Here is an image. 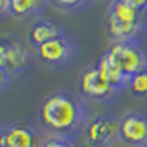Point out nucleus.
I'll return each mask as SVG.
<instances>
[{
	"instance_id": "obj_12",
	"label": "nucleus",
	"mask_w": 147,
	"mask_h": 147,
	"mask_svg": "<svg viewBox=\"0 0 147 147\" xmlns=\"http://www.w3.org/2000/svg\"><path fill=\"white\" fill-rule=\"evenodd\" d=\"M12 3V17L17 18H27L33 15H40L50 0H10Z\"/></svg>"
},
{
	"instance_id": "obj_10",
	"label": "nucleus",
	"mask_w": 147,
	"mask_h": 147,
	"mask_svg": "<svg viewBox=\"0 0 147 147\" xmlns=\"http://www.w3.org/2000/svg\"><path fill=\"white\" fill-rule=\"evenodd\" d=\"M63 33H66V32L60 23H56L55 20H48V18H40L30 28L28 41L33 48H38L40 45L53 40V38H56V36H60Z\"/></svg>"
},
{
	"instance_id": "obj_14",
	"label": "nucleus",
	"mask_w": 147,
	"mask_h": 147,
	"mask_svg": "<svg viewBox=\"0 0 147 147\" xmlns=\"http://www.w3.org/2000/svg\"><path fill=\"white\" fill-rule=\"evenodd\" d=\"M93 2L94 0H50V3H53L55 8H58L61 12H68V13L83 12Z\"/></svg>"
},
{
	"instance_id": "obj_7",
	"label": "nucleus",
	"mask_w": 147,
	"mask_h": 147,
	"mask_svg": "<svg viewBox=\"0 0 147 147\" xmlns=\"http://www.w3.org/2000/svg\"><path fill=\"white\" fill-rule=\"evenodd\" d=\"M80 94L83 98L96 102H111L121 94L119 89L101 74L98 66H88L80 76Z\"/></svg>"
},
{
	"instance_id": "obj_4",
	"label": "nucleus",
	"mask_w": 147,
	"mask_h": 147,
	"mask_svg": "<svg viewBox=\"0 0 147 147\" xmlns=\"http://www.w3.org/2000/svg\"><path fill=\"white\" fill-rule=\"evenodd\" d=\"M104 53L126 73L129 80L134 74L147 69V47L140 40L113 41Z\"/></svg>"
},
{
	"instance_id": "obj_11",
	"label": "nucleus",
	"mask_w": 147,
	"mask_h": 147,
	"mask_svg": "<svg viewBox=\"0 0 147 147\" xmlns=\"http://www.w3.org/2000/svg\"><path fill=\"white\" fill-rule=\"evenodd\" d=\"M96 66H98V69L101 71V74L106 78L111 84H113L116 89H119V91H124V89H127V86H129V78L126 76V73L121 69L116 63H114L109 56H107L106 53H102L99 56V60H98V63H96Z\"/></svg>"
},
{
	"instance_id": "obj_17",
	"label": "nucleus",
	"mask_w": 147,
	"mask_h": 147,
	"mask_svg": "<svg viewBox=\"0 0 147 147\" xmlns=\"http://www.w3.org/2000/svg\"><path fill=\"white\" fill-rule=\"evenodd\" d=\"M124 2L131 3V5H134L136 8H139V10H142V12L147 13V0H124Z\"/></svg>"
},
{
	"instance_id": "obj_13",
	"label": "nucleus",
	"mask_w": 147,
	"mask_h": 147,
	"mask_svg": "<svg viewBox=\"0 0 147 147\" xmlns=\"http://www.w3.org/2000/svg\"><path fill=\"white\" fill-rule=\"evenodd\" d=\"M127 89L131 91V94H132L134 98L147 101V69L134 74L132 78H131V81H129Z\"/></svg>"
},
{
	"instance_id": "obj_9",
	"label": "nucleus",
	"mask_w": 147,
	"mask_h": 147,
	"mask_svg": "<svg viewBox=\"0 0 147 147\" xmlns=\"http://www.w3.org/2000/svg\"><path fill=\"white\" fill-rule=\"evenodd\" d=\"M121 140L132 147L147 146V114L127 113L121 116Z\"/></svg>"
},
{
	"instance_id": "obj_15",
	"label": "nucleus",
	"mask_w": 147,
	"mask_h": 147,
	"mask_svg": "<svg viewBox=\"0 0 147 147\" xmlns=\"http://www.w3.org/2000/svg\"><path fill=\"white\" fill-rule=\"evenodd\" d=\"M41 147H80L76 144L74 137H66V136H56V134H50L45 137Z\"/></svg>"
},
{
	"instance_id": "obj_1",
	"label": "nucleus",
	"mask_w": 147,
	"mask_h": 147,
	"mask_svg": "<svg viewBox=\"0 0 147 147\" xmlns=\"http://www.w3.org/2000/svg\"><path fill=\"white\" fill-rule=\"evenodd\" d=\"M40 121L50 134L76 137L89 121L84 98L65 89L50 93L40 104Z\"/></svg>"
},
{
	"instance_id": "obj_2",
	"label": "nucleus",
	"mask_w": 147,
	"mask_h": 147,
	"mask_svg": "<svg viewBox=\"0 0 147 147\" xmlns=\"http://www.w3.org/2000/svg\"><path fill=\"white\" fill-rule=\"evenodd\" d=\"M106 27L113 41L140 40L147 33V13L124 0H111Z\"/></svg>"
},
{
	"instance_id": "obj_16",
	"label": "nucleus",
	"mask_w": 147,
	"mask_h": 147,
	"mask_svg": "<svg viewBox=\"0 0 147 147\" xmlns=\"http://www.w3.org/2000/svg\"><path fill=\"white\" fill-rule=\"evenodd\" d=\"M0 15L2 17H12V3L10 0H0Z\"/></svg>"
},
{
	"instance_id": "obj_8",
	"label": "nucleus",
	"mask_w": 147,
	"mask_h": 147,
	"mask_svg": "<svg viewBox=\"0 0 147 147\" xmlns=\"http://www.w3.org/2000/svg\"><path fill=\"white\" fill-rule=\"evenodd\" d=\"M40 131L25 121H13L3 124L0 132V147H41Z\"/></svg>"
},
{
	"instance_id": "obj_3",
	"label": "nucleus",
	"mask_w": 147,
	"mask_h": 147,
	"mask_svg": "<svg viewBox=\"0 0 147 147\" xmlns=\"http://www.w3.org/2000/svg\"><path fill=\"white\" fill-rule=\"evenodd\" d=\"M33 60L27 43L17 35H3L0 38V88L5 91L15 78H18Z\"/></svg>"
},
{
	"instance_id": "obj_5",
	"label": "nucleus",
	"mask_w": 147,
	"mask_h": 147,
	"mask_svg": "<svg viewBox=\"0 0 147 147\" xmlns=\"http://www.w3.org/2000/svg\"><path fill=\"white\" fill-rule=\"evenodd\" d=\"M35 51H36L38 60L41 61V65L51 68V69L68 68L69 65H73V61L78 58V53H80L74 38L68 33H63L53 40L40 45L38 48H35Z\"/></svg>"
},
{
	"instance_id": "obj_6",
	"label": "nucleus",
	"mask_w": 147,
	"mask_h": 147,
	"mask_svg": "<svg viewBox=\"0 0 147 147\" xmlns=\"http://www.w3.org/2000/svg\"><path fill=\"white\" fill-rule=\"evenodd\" d=\"M121 117L114 114H98L88 121L84 127V140L91 147H109L121 140Z\"/></svg>"
}]
</instances>
